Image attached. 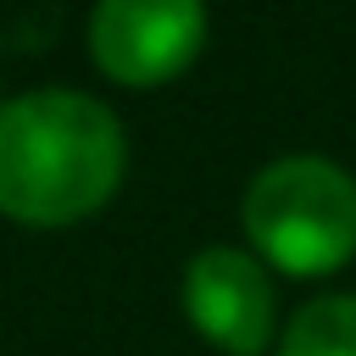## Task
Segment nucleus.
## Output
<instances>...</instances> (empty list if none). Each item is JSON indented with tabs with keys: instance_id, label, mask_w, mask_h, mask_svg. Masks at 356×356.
Returning a JSON list of instances; mask_svg holds the SVG:
<instances>
[{
	"instance_id": "1",
	"label": "nucleus",
	"mask_w": 356,
	"mask_h": 356,
	"mask_svg": "<svg viewBox=\"0 0 356 356\" xmlns=\"http://www.w3.org/2000/svg\"><path fill=\"white\" fill-rule=\"evenodd\" d=\"M122 178L117 117L78 89H33L0 106V211L61 228L111 200Z\"/></svg>"
},
{
	"instance_id": "2",
	"label": "nucleus",
	"mask_w": 356,
	"mask_h": 356,
	"mask_svg": "<svg viewBox=\"0 0 356 356\" xmlns=\"http://www.w3.org/2000/svg\"><path fill=\"white\" fill-rule=\"evenodd\" d=\"M245 234L295 278L334 273L356 250V178L323 156H284L250 178Z\"/></svg>"
},
{
	"instance_id": "3",
	"label": "nucleus",
	"mask_w": 356,
	"mask_h": 356,
	"mask_svg": "<svg viewBox=\"0 0 356 356\" xmlns=\"http://www.w3.org/2000/svg\"><path fill=\"white\" fill-rule=\"evenodd\" d=\"M200 39H206V11L195 0H106L89 17L95 67L128 89L184 72Z\"/></svg>"
},
{
	"instance_id": "4",
	"label": "nucleus",
	"mask_w": 356,
	"mask_h": 356,
	"mask_svg": "<svg viewBox=\"0 0 356 356\" xmlns=\"http://www.w3.org/2000/svg\"><path fill=\"white\" fill-rule=\"evenodd\" d=\"M184 312L217 350L256 356L273 334V284L256 256L211 245L184 273Z\"/></svg>"
},
{
	"instance_id": "5",
	"label": "nucleus",
	"mask_w": 356,
	"mask_h": 356,
	"mask_svg": "<svg viewBox=\"0 0 356 356\" xmlns=\"http://www.w3.org/2000/svg\"><path fill=\"white\" fill-rule=\"evenodd\" d=\"M278 356H356V295H323L300 306L278 339Z\"/></svg>"
}]
</instances>
